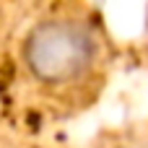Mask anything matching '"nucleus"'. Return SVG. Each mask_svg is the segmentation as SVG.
I'll use <instances>...</instances> for the list:
<instances>
[{
    "mask_svg": "<svg viewBox=\"0 0 148 148\" xmlns=\"http://www.w3.org/2000/svg\"><path fill=\"white\" fill-rule=\"evenodd\" d=\"M99 52L94 31L75 18L39 21L23 39V65L44 86H65L88 73Z\"/></svg>",
    "mask_w": 148,
    "mask_h": 148,
    "instance_id": "obj_1",
    "label": "nucleus"
}]
</instances>
